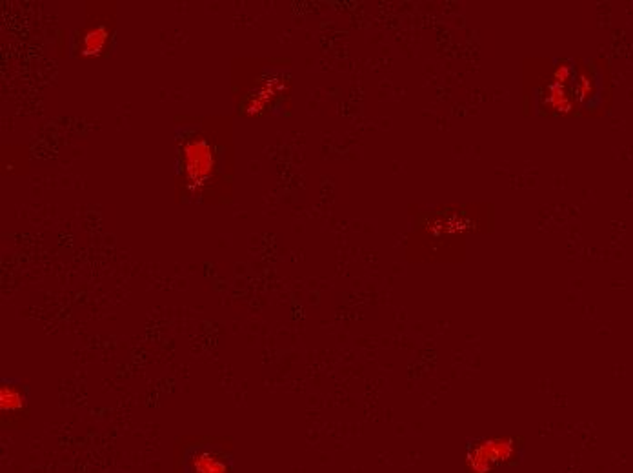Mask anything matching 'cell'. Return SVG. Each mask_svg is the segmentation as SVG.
Listing matches in <instances>:
<instances>
[{
	"mask_svg": "<svg viewBox=\"0 0 633 473\" xmlns=\"http://www.w3.org/2000/svg\"><path fill=\"white\" fill-rule=\"evenodd\" d=\"M515 455V444L511 439H488L472 446L466 465L472 473H490L498 465Z\"/></svg>",
	"mask_w": 633,
	"mask_h": 473,
	"instance_id": "cell-1",
	"label": "cell"
},
{
	"mask_svg": "<svg viewBox=\"0 0 633 473\" xmlns=\"http://www.w3.org/2000/svg\"><path fill=\"white\" fill-rule=\"evenodd\" d=\"M184 164L191 184H200L213 171V153L206 140L195 139L184 148Z\"/></svg>",
	"mask_w": 633,
	"mask_h": 473,
	"instance_id": "cell-2",
	"label": "cell"
},
{
	"mask_svg": "<svg viewBox=\"0 0 633 473\" xmlns=\"http://www.w3.org/2000/svg\"><path fill=\"white\" fill-rule=\"evenodd\" d=\"M195 473H228V468L219 457L210 452H200L193 459Z\"/></svg>",
	"mask_w": 633,
	"mask_h": 473,
	"instance_id": "cell-3",
	"label": "cell"
},
{
	"mask_svg": "<svg viewBox=\"0 0 633 473\" xmlns=\"http://www.w3.org/2000/svg\"><path fill=\"white\" fill-rule=\"evenodd\" d=\"M106 42H108V31L106 28L98 25V28H93V30H89L84 37V53L86 55H98L102 50H104Z\"/></svg>",
	"mask_w": 633,
	"mask_h": 473,
	"instance_id": "cell-4",
	"label": "cell"
},
{
	"mask_svg": "<svg viewBox=\"0 0 633 473\" xmlns=\"http://www.w3.org/2000/svg\"><path fill=\"white\" fill-rule=\"evenodd\" d=\"M0 406H2V410L4 411L21 410L22 406H24V395H22L17 388L4 384L0 388Z\"/></svg>",
	"mask_w": 633,
	"mask_h": 473,
	"instance_id": "cell-5",
	"label": "cell"
}]
</instances>
